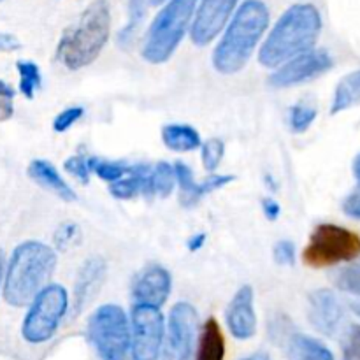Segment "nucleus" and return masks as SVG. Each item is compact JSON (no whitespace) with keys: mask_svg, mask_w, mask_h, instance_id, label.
<instances>
[{"mask_svg":"<svg viewBox=\"0 0 360 360\" xmlns=\"http://www.w3.org/2000/svg\"><path fill=\"white\" fill-rule=\"evenodd\" d=\"M239 360H271V357H269V354H266V352H255V354L246 355V357H243Z\"/></svg>","mask_w":360,"mask_h":360,"instance_id":"nucleus-41","label":"nucleus"},{"mask_svg":"<svg viewBox=\"0 0 360 360\" xmlns=\"http://www.w3.org/2000/svg\"><path fill=\"white\" fill-rule=\"evenodd\" d=\"M343 213L352 220H360V183L345 197Z\"/></svg>","mask_w":360,"mask_h":360,"instance_id":"nucleus-37","label":"nucleus"},{"mask_svg":"<svg viewBox=\"0 0 360 360\" xmlns=\"http://www.w3.org/2000/svg\"><path fill=\"white\" fill-rule=\"evenodd\" d=\"M225 326L231 336L238 341H248L257 334L259 320H257L255 292L252 285H243L231 299L225 309Z\"/></svg>","mask_w":360,"mask_h":360,"instance_id":"nucleus-15","label":"nucleus"},{"mask_svg":"<svg viewBox=\"0 0 360 360\" xmlns=\"http://www.w3.org/2000/svg\"><path fill=\"white\" fill-rule=\"evenodd\" d=\"M354 176L357 178V181L360 183V153L355 157L354 160Z\"/></svg>","mask_w":360,"mask_h":360,"instance_id":"nucleus-42","label":"nucleus"},{"mask_svg":"<svg viewBox=\"0 0 360 360\" xmlns=\"http://www.w3.org/2000/svg\"><path fill=\"white\" fill-rule=\"evenodd\" d=\"M111 37V6L108 0H94L63 30L56 46V60L67 70L84 69L101 56Z\"/></svg>","mask_w":360,"mask_h":360,"instance_id":"nucleus-3","label":"nucleus"},{"mask_svg":"<svg viewBox=\"0 0 360 360\" xmlns=\"http://www.w3.org/2000/svg\"><path fill=\"white\" fill-rule=\"evenodd\" d=\"M334 67V58L326 49H311L308 53L295 56L288 60L287 63L273 70L267 83L269 86L285 90V88H294L299 84H304L308 81L316 79L322 74L329 72Z\"/></svg>","mask_w":360,"mask_h":360,"instance_id":"nucleus-11","label":"nucleus"},{"mask_svg":"<svg viewBox=\"0 0 360 360\" xmlns=\"http://www.w3.org/2000/svg\"><path fill=\"white\" fill-rule=\"evenodd\" d=\"M343 360H360V326H352L343 341Z\"/></svg>","mask_w":360,"mask_h":360,"instance_id":"nucleus-34","label":"nucleus"},{"mask_svg":"<svg viewBox=\"0 0 360 360\" xmlns=\"http://www.w3.org/2000/svg\"><path fill=\"white\" fill-rule=\"evenodd\" d=\"M2 274H4V255L0 252V281H2Z\"/></svg>","mask_w":360,"mask_h":360,"instance_id":"nucleus-45","label":"nucleus"},{"mask_svg":"<svg viewBox=\"0 0 360 360\" xmlns=\"http://www.w3.org/2000/svg\"><path fill=\"white\" fill-rule=\"evenodd\" d=\"M108 274V262L102 257H90L84 260L74 283V316L79 315L88 304L95 299L101 287L104 285Z\"/></svg>","mask_w":360,"mask_h":360,"instance_id":"nucleus-17","label":"nucleus"},{"mask_svg":"<svg viewBox=\"0 0 360 360\" xmlns=\"http://www.w3.org/2000/svg\"><path fill=\"white\" fill-rule=\"evenodd\" d=\"M55 248L41 241H23L14 248L4 280V299L14 308L30 306L49 285L56 269Z\"/></svg>","mask_w":360,"mask_h":360,"instance_id":"nucleus-4","label":"nucleus"},{"mask_svg":"<svg viewBox=\"0 0 360 360\" xmlns=\"http://www.w3.org/2000/svg\"><path fill=\"white\" fill-rule=\"evenodd\" d=\"M69 292L58 283H49L32 301L21 326V336L30 345L48 343L55 338L69 313Z\"/></svg>","mask_w":360,"mask_h":360,"instance_id":"nucleus-8","label":"nucleus"},{"mask_svg":"<svg viewBox=\"0 0 360 360\" xmlns=\"http://www.w3.org/2000/svg\"><path fill=\"white\" fill-rule=\"evenodd\" d=\"M323 20L319 7L311 2L292 4L274 23L259 48V63L276 70L295 56L315 49L322 34Z\"/></svg>","mask_w":360,"mask_h":360,"instance_id":"nucleus-1","label":"nucleus"},{"mask_svg":"<svg viewBox=\"0 0 360 360\" xmlns=\"http://www.w3.org/2000/svg\"><path fill=\"white\" fill-rule=\"evenodd\" d=\"M360 105V69L352 70L343 76L334 88L333 102H330V115H340L348 109Z\"/></svg>","mask_w":360,"mask_h":360,"instance_id":"nucleus-23","label":"nucleus"},{"mask_svg":"<svg viewBox=\"0 0 360 360\" xmlns=\"http://www.w3.org/2000/svg\"><path fill=\"white\" fill-rule=\"evenodd\" d=\"M21 44L14 35L11 34H0V51H16L20 49Z\"/></svg>","mask_w":360,"mask_h":360,"instance_id":"nucleus-39","label":"nucleus"},{"mask_svg":"<svg viewBox=\"0 0 360 360\" xmlns=\"http://www.w3.org/2000/svg\"><path fill=\"white\" fill-rule=\"evenodd\" d=\"M273 259L278 266L290 267L295 264V245L290 239H280L273 248Z\"/></svg>","mask_w":360,"mask_h":360,"instance_id":"nucleus-33","label":"nucleus"},{"mask_svg":"<svg viewBox=\"0 0 360 360\" xmlns=\"http://www.w3.org/2000/svg\"><path fill=\"white\" fill-rule=\"evenodd\" d=\"M0 2H2V0H0Z\"/></svg>","mask_w":360,"mask_h":360,"instance_id":"nucleus-46","label":"nucleus"},{"mask_svg":"<svg viewBox=\"0 0 360 360\" xmlns=\"http://www.w3.org/2000/svg\"><path fill=\"white\" fill-rule=\"evenodd\" d=\"M350 306H352V311H354L355 315H357L359 319H360V299H357V301H354V302H352Z\"/></svg>","mask_w":360,"mask_h":360,"instance_id":"nucleus-43","label":"nucleus"},{"mask_svg":"<svg viewBox=\"0 0 360 360\" xmlns=\"http://www.w3.org/2000/svg\"><path fill=\"white\" fill-rule=\"evenodd\" d=\"M178 185L176 181V171L174 164L160 160L153 165L151 171V190H153V197H160L165 199L172 193L174 186Z\"/></svg>","mask_w":360,"mask_h":360,"instance_id":"nucleus-25","label":"nucleus"},{"mask_svg":"<svg viewBox=\"0 0 360 360\" xmlns=\"http://www.w3.org/2000/svg\"><path fill=\"white\" fill-rule=\"evenodd\" d=\"M360 257V236L336 224H320L313 229L302 250V262L311 269L350 264Z\"/></svg>","mask_w":360,"mask_h":360,"instance_id":"nucleus-7","label":"nucleus"},{"mask_svg":"<svg viewBox=\"0 0 360 360\" xmlns=\"http://www.w3.org/2000/svg\"><path fill=\"white\" fill-rule=\"evenodd\" d=\"M148 0H129V23L120 30L118 44L122 48H130L137 34V28L143 23V18L146 14Z\"/></svg>","mask_w":360,"mask_h":360,"instance_id":"nucleus-26","label":"nucleus"},{"mask_svg":"<svg viewBox=\"0 0 360 360\" xmlns=\"http://www.w3.org/2000/svg\"><path fill=\"white\" fill-rule=\"evenodd\" d=\"M63 169L69 172L72 178H76L77 181L83 183V185H88L91 178V171L88 167V158L81 157V155H72V157L67 158L63 162Z\"/></svg>","mask_w":360,"mask_h":360,"instance_id":"nucleus-32","label":"nucleus"},{"mask_svg":"<svg viewBox=\"0 0 360 360\" xmlns=\"http://www.w3.org/2000/svg\"><path fill=\"white\" fill-rule=\"evenodd\" d=\"M172 290V274L160 264H150L137 273L132 281L134 304L162 308Z\"/></svg>","mask_w":360,"mask_h":360,"instance_id":"nucleus-14","label":"nucleus"},{"mask_svg":"<svg viewBox=\"0 0 360 360\" xmlns=\"http://www.w3.org/2000/svg\"><path fill=\"white\" fill-rule=\"evenodd\" d=\"M206 239H207V236L204 234V232L193 234L192 238H188V241H186V248H188V252H192V253L199 252V250H202L204 245H206Z\"/></svg>","mask_w":360,"mask_h":360,"instance_id":"nucleus-40","label":"nucleus"},{"mask_svg":"<svg viewBox=\"0 0 360 360\" xmlns=\"http://www.w3.org/2000/svg\"><path fill=\"white\" fill-rule=\"evenodd\" d=\"M306 315L313 329L327 338L336 336L345 322L343 304L329 288H319L308 295Z\"/></svg>","mask_w":360,"mask_h":360,"instance_id":"nucleus-13","label":"nucleus"},{"mask_svg":"<svg viewBox=\"0 0 360 360\" xmlns=\"http://www.w3.org/2000/svg\"><path fill=\"white\" fill-rule=\"evenodd\" d=\"M27 172L28 176H30V179H34L37 185L44 186L46 190L55 193L58 199L65 200V202H74V200L77 199L72 186L62 178L58 169H56L49 160H42V158L32 160L30 165H28Z\"/></svg>","mask_w":360,"mask_h":360,"instance_id":"nucleus-19","label":"nucleus"},{"mask_svg":"<svg viewBox=\"0 0 360 360\" xmlns=\"http://www.w3.org/2000/svg\"><path fill=\"white\" fill-rule=\"evenodd\" d=\"M316 115H319V111H316L315 105L308 104V102H297L288 111V129L292 134L308 132L309 127L316 120Z\"/></svg>","mask_w":360,"mask_h":360,"instance_id":"nucleus-27","label":"nucleus"},{"mask_svg":"<svg viewBox=\"0 0 360 360\" xmlns=\"http://www.w3.org/2000/svg\"><path fill=\"white\" fill-rule=\"evenodd\" d=\"M84 115V109L81 105H70V108H65L63 111H60L56 115V118L53 120V130L58 134L67 132L69 129H72Z\"/></svg>","mask_w":360,"mask_h":360,"instance_id":"nucleus-31","label":"nucleus"},{"mask_svg":"<svg viewBox=\"0 0 360 360\" xmlns=\"http://www.w3.org/2000/svg\"><path fill=\"white\" fill-rule=\"evenodd\" d=\"M199 340V313L190 302H176L167 316L162 360H192Z\"/></svg>","mask_w":360,"mask_h":360,"instance_id":"nucleus-10","label":"nucleus"},{"mask_svg":"<svg viewBox=\"0 0 360 360\" xmlns=\"http://www.w3.org/2000/svg\"><path fill=\"white\" fill-rule=\"evenodd\" d=\"M239 0H199L193 16L190 39L195 46L211 44L231 23Z\"/></svg>","mask_w":360,"mask_h":360,"instance_id":"nucleus-12","label":"nucleus"},{"mask_svg":"<svg viewBox=\"0 0 360 360\" xmlns=\"http://www.w3.org/2000/svg\"><path fill=\"white\" fill-rule=\"evenodd\" d=\"M164 2H169V0H148V6H160Z\"/></svg>","mask_w":360,"mask_h":360,"instance_id":"nucleus-44","label":"nucleus"},{"mask_svg":"<svg viewBox=\"0 0 360 360\" xmlns=\"http://www.w3.org/2000/svg\"><path fill=\"white\" fill-rule=\"evenodd\" d=\"M18 74H20V91L27 98H34L35 91L41 88L42 76L41 69L35 62H30V60H20L16 62Z\"/></svg>","mask_w":360,"mask_h":360,"instance_id":"nucleus-28","label":"nucleus"},{"mask_svg":"<svg viewBox=\"0 0 360 360\" xmlns=\"http://www.w3.org/2000/svg\"><path fill=\"white\" fill-rule=\"evenodd\" d=\"M334 283L338 290L360 299V257L334 274Z\"/></svg>","mask_w":360,"mask_h":360,"instance_id":"nucleus-29","label":"nucleus"},{"mask_svg":"<svg viewBox=\"0 0 360 360\" xmlns=\"http://www.w3.org/2000/svg\"><path fill=\"white\" fill-rule=\"evenodd\" d=\"M162 143L176 153H188L202 146V137L195 127L186 123H169L162 129Z\"/></svg>","mask_w":360,"mask_h":360,"instance_id":"nucleus-22","label":"nucleus"},{"mask_svg":"<svg viewBox=\"0 0 360 360\" xmlns=\"http://www.w3.org/2000/svg\"><path fill=\"white\" fill-rule=\"evenodd\" d=\"M288 360H336L333 350L316 338L294 333L285 343Z\"/></svg>","mask_w":360,"mask_h":360,"instance_id":"nucleus-21","label":"nucleus"},{"mask_svg":"<svg viewBox=\"0 0 360 360\" xmlns=\"http://www.w3.org/2000/svg\"><path fill=\"white\" fill-rule=\"evenodd\" d=\"M151 171H153V165H130L129 174L125 178L109 185V193L118 200H130L137 195H144L148 199H151L153 197V190H151Z\"/></svg>","mask_w":360,"mask_h":360,"instance_id":"nucleus-18","label":"nucleus"},{"mask_svg":"<svg viewBox=\"0 0 360 360\" xmlns=\"http://www.w3.org/2000/svg\"><path fill=\"white\" fill-rule=\"evenodd\" d=\"M88 167H90L91 174L111 185L129 174L130 165H127L125 162L108 160L102 157H88Z\"/></svg>","mask_w":360,"mask_h":360,"instance_id":"nucleus-24","label":"nucleus"},{"mask_svg":"<svg viewBox=\"0 0 360 360\" xmlns=\"http://www.w3.org/2000/svg\"><path fill=\"white\" fill-rule=\"evenodd\" d=\"M14 115V90L13 86L0 79V122H7Z\"/></svg>","mask_w":360,"mask_h":360,"instance_id":"nucleus-35","label":"nucleus"},{"mask_svg":"<svg viewBox=\"0 0 360 360\" xmlns=\"http://www.w3.org/2000/svg\"><path fill=\"white\" fill-rule=\"evenodd\" d=\"M76 234H77V225L72 224V221H67V224L60 225L58 231L55 232V238H53L56 250H60V252L67 250V246L74 241Z\"/></svg>","mask_w":360,"mask_h":360,"instance_id":"nucleus-36","label":"nucleus"},{"mask_svg":"<svg viewBox=\"0 0 360 360\" xmlns=\"http://www.w3.org/2000/svg\"><path fill=\"white\" fill-rule=\"evenodd\" d=\"M132 329V360H160L167 334V322L162 308L146 304H134L130 309Z\"/></svg>","mask_w":360,"mask_h":360,"instance_id":"nucleus-9","label":"nucleus"},{"mask_svg":"<svg viewBox=\"0 0 360 360\" xmlns=\"http://www.w3.org/2000/svg\"><path fill=\"white\" fill-rule=\"evenodd\" d=\"M195 360H225V336L214 316H210L200 327Z\"/></svg>","mask_w":360,"mask_h":360,"instance_id":"nucleus-20","label":"nucleus"},{"mask_svg":"<svg viewBox=\"0 0 360 360\" xmlns=\"http://www.w3.org/2000/svg\"><path fill=\"white\" fill-rule=\"evenodd\" d=\"M262 213L264 217L267 218L269 221H276L281 214V206L276 199L273 197H264L262 199Z\"/></svg>","mask_w":360,"mask_h":360,"instance_id":"nucleus-38","label":"nucleus"},{"mask_svg":"<svg viewBox=\"0 0 360 360\" xmlns=\"http://www.w3.org/2000/svg\"><path fill=\"white\" fill-rule=\"evenodd\" d=\"M225 157V143L220 137H211V139L204 141L200 146V160H202L204 169L211 174H214L218 167H220L221 160Z\"/></svg>","mask_w":360,"mask_h":360,"instance_id":"nucleus-30","label":"nucleus"},{"mask_svg":"<svg viewBox=\"0 0 360 360\" xmlns=\"http://www.w3.org/2000/svg\"><path fill=\"white\" fill-rule=\"evenodd\" d=\"M269 20V9L262 0H245L213 49L211 63L214 70L224 76L241 72L262 41Z\"/></svg>","mask_w":360,"mask_h":360,"instance_id":"nucleus-2","label":"nucleus"},{"mask_svg":"<svg viewBox=\"0 0 360 360\" xmlns=\"http://www.w3.org/2000/svg\"><path fill=\"white\" fill-rule=\"evenodd\" d=\"M86 338L98 360H127L132 348L130 315L118 304H102L90 315Z\"/></svg>","mask_w":360,"mask_h":360,"instance_id":"nucleus-6","label":"nucleus"},{"mask_svg":"<svg viewBox=\"0 0 360 360\" xmlns=\"http://www.w3.org/2000/svg\"><path fill=\"white\" fill-rule=\"evenodd\" d=\"M174 171L176 181H178L179 186V204L186 210L197 206L210 193L236 181V176L232 174H210L206 179L197 183L195 178H193L192 169L185 162H174Z\"/></svg>","mask_w":360,"mask_h":360,"instance_id":"nucleus-16","label":"nucleus"},{"mask_svg":"<svg viewBox=\"0 0 360 360\" xmlns=\"http://www.w3.org/2000/svg\"><path fill=\"white\" fill-rule=\"evenodd\" d=\"M199 0H169L150 25L144 37L141 56L148 63H165L192 28Z\"/></svg>","mask_w":360,"mask_h":360,"instance_id":"nucleus-5","label":"nucleus"}]
</instances>
